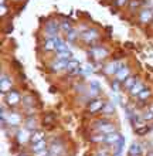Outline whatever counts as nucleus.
<instances>
[{"instance_id":"nucleus-1","label":"nucleus","mask_w":153,"mask_h":156,"mask_svg":"<svg viewBox=\"0 0 153 156\" xmlns=\"http://www.w3.org/2000/svg\"><path fill=\"white\" fill-rule=\"evenodd\" d=\"M96 129L99 131V133H105V135H108V133H112V132H116L115 131V125L112 122H109V121H106V119H101V121H96Z\"/></svg>"},{"instance_id":"nucleus-2","label":"nucleus","mask_w":153,"mask_h":156,"mask_svg":"<svg viewBox=\"0 0 153 156\" xmlns=\"http://www.w3.org/2000/svg\"><path fill=\"white\" fill-rule=\"evenodd\" d=\"M60 30V26L55 20H50L46 23V36L47 38H54L57 37V33Z\"/></svg>"},{"instance_id":"nucleus-3","label":"nucleus","mask_w":153,"mask_h":156,"mask_svg":"<svg viewBox=\"0 0 153 156\" xmlns=\"http://www.w3.org/2000/svg\"><path fill=\"white\" fill-rule=\"evenodd\" d=\"M20 101H21V95H20V92L16 90H10L7 92V95H6V102H7L9 105H17Z\"/></svg>"},{"instance_id":"nucleus-4","label":"nucleus","mask_w":153,"mask_h":156,"mask_svg":"<svg viewBox=\"0 0 153 156\" xmlns=\"http://www.w3.org/2000/svg\"><path fill=\"white\" fill-rule=\"evenodd\" d=\"M103 105H105V102H103L102 99H99V98L94 99V101H91L89 105H88V112H89V114H96V112L102 111Z\"/></svg>"},{"instance_id":"nucleus-5","label":"nucleus","mask_w":153,"mask_h":156,"mask_svg":"<svg viewBox=\"0 0 153 156\" xmlns=\"http://www.w3.org/2000/svg\"><path fill=\"white\" fill-rule=\"evenodd\" d=\"M6 122L10 126H19L21 123V115L19 112H9V115L6 116Z\"/></svg>"},{"instance_id":"nucleus-6","label":"nucleus","mask_w":153,"mask_h":156,"mask_svg":"<svg viewBox=\"0 0 153 156\" xmlns=\"http://www.w3.org/2000/svg\"><path fill=\"white\" fill-rule=\"evenodd\" d=\"M0 88H2V92L6 94L12 90V80L10 77H7L6 74H2V80H0Z\"/></svg>"},{"instance_id":"nucleus-7","label":"nucleus","mask_w":153,"mask_h":156,"mask_svg":"<svg viewBox=\"0 0 153 156\" xmlns=\"http://www.w3.org/2000/svg\"><path fill=\"white\" fill-rule=\"evenodd\" d=\"M108 50L105 48V47H102V45H96V47H94V48L91 50V55H94L95 58H105L108 57Z\"/></svg>"},{"instance_id":"nucleus-8","label":"nucleus","mask_w":153,"mask_h":156,"mask_svg":"<svg viewBox=\"0 0 153 156\" xmlns=\"http://www.w3.org/2000/svg\"><path fill=\"white\" fill-rule=\"evenodd\" d=\"M81 37H82V40L85 43H92L94 40H96V38L99 37V34H98L96 30H88V31L81 34Z\"/></svg>"},{"instance_id":"nucleus-9","label":"nucleus","mask_w":153,"mask_h":156,"mask_svg":"<svg viewBox=\"0 0 153 156\" xmlns=\"http://www.w3.org/2000/svg\"><path fill=\"white\" fill-rule=\"evenodd\" d=\"M139 20H141V23H150V21H153V10H150V9H145V10H142L141 16H139Z\"/></svg>"},{"instance_id":"nucleus-10","label":"nucleus","mask_w":153,"mask_h":156,"mask_svg":"<svg viewBox=\"0 0 153 156\" xmlns=\"http://www.w3.org/2000/svg\"><path fill=\"white\" fill-rule=\"evenodd\" d=\"M129 73H130V70H129V67H126V66H123L122 68H120L118 73H116V78L115 80H118L119 82H125V80L129 77Z\"/></svg>"},{"instance_id":"nucleus-11","label":"nucleus","mask_w":153,"mask_h":156,"mask_svg":"<svg viewBox=\"0 0 153 156\" xmlns=\"http://www.w3.org/2000/svg\"><path fill=\"white\" fill-rule=\"evenodd\" d=\"M122 67H123V64H122V62H116V61L115 62H111V64H109V66L105 68V73H106L108 75L116 74V73H118V71H119Z\"/></svg>"},{"instance_id":"nucleus-12","label":"nucleus","mask_w":153,"mask_h":156,"mask_svg":"<svg viewBox=\"0 0 153 156\" xmlns=\"http://www.w3.org/2000/svg\"><path fill=\"white\" fill-rule=\"evenodd\" d=\"M113 146H115V148H113V156H122V153H123V146H125L123 136H120L119 140H118Z\"/></svg>"},{"instance_id":"nucleus-13","label":"nucleus","mask_w":153,"mask_h":156,"mask_svg":"<svg viewBox=\"0 0 153 156\" xmlns=\"http://www.w3.org/2000/svg\"><path fill=\"white\" fill-rule=\"evenodd\" d=\"M17 139H19L20 144H26L29 139H31V136H30V131L29 129H21V131H19V133H17Z\"/></svg>"},{"instance_id":"nucleus-14","label":"nucleus","mask_w":153,"mask_h":156,"mask_svg":"<svg viewBox=\"0 0 153 156\" xmlns=\"http://www.w3.org/2000/svg\"><path fill=\"white\" fill-rule=\"evenodd\" d=\"M143 90H145L143 82H142V81H137L136 84H135V85H133L132 88L129 90V92H130V95H132V97H135V95H139V94H141Z\"/></svg>"},{"instance_id":"nucleus-15","label":"nucleus","mask_w":153,"mask_h":156,"mask_svg":"<svg viewBox=\"0 0 153 156\" xmlns=\"http://www.w3.org/2000/svg\"><path fill=\"white\" fill-rule=\"evenodd\" d=\"M120 135L118 133V132H112V133H108L106 138H105V144L108 145H115L118 140H119Z\"/></svg>"},{"instance_id":"nucleus-16","label":"nucleus","mask_w":153,"mask_h":156,"mask_svg":"<svg viewBox=\"0 0 153 156\" xmlns=\"http://www.w3.org/2000/svg\"><path fill=\"white\" fill-rule=\"evenodd\" d=\"M136 82H137V78H136V77H133V75H129V77L125 80V82H123V88L129 91L133 85H135V84H136Z\"/></svg>"},{"instance_id":"nucleus-17","label":"nucleus","mask_w":153,"mask_h":156,"mask_svg":"<svg viewBox=\"0 0 153 156\" xmlns=\"http://www.w3.org/2000/svg\"><path fill=\"white\" fill-rule=\"evenodd\" d=\"M150 129H152V128H150L149 125H146V123H143V125H141V126L135 128V132H136V135L143 136V135H146V133H149Z\"/></svg>"},{"instance_id":"nucleus-18","label":"nucleus","mask_w":153,"mask_h":156,"mask_svg":"<svg viewBox=\"0 0 153 156\" xmlns=\"http://www.w3.org/2000/svg\"><path fill=\"white\" fill-rule=\"evenodd\" d=\"M43 149H47V142L46 140H40V142H37V144H33V146H31V151H33L34 153L40 152V151H43Z\"/></svg>"},{"instance_id":"nucleus-19","label":"nucleus","mask_w":153,"mask_h":156,"mask_svg":"<svg viewBox=\"0 0 153 156\" xmlns=\"http://www.w3.org/2000/svg\"><path fill=\"white\" fill-rule=\"evenodd\" d=\"M103 114V115H112L113 112H115V108H113V105H112L111 102H106L105 105H103L102 111H101Z\"/></svg>"},{"instance_id":"nucleus-20","label":"nucleus","mask_w":153,"mask_h":156,"mask_svg":"<svg viewBox=\"0 0 153 156\" xmlns=\"http://www.w3.org/2000/svg\"><path fill=\"white\" fill-rule=\"evenodd\" d=\"M129 155L130 156H139L141 155V145L139 144H132V146L129 148Z\"/></svg>"},{"instance_id":"nucleus-21","label":"nucleus","mask_w":153,"mask_h":156,"mask_svg":"<svg viewBox=\"0 0 153 156\" xmlns=\"http://www.w3.org/2000/svg\"><path fill=\"white\" fill-rule=\"evenodd\" d=\"M40 140H44V133H43L41 131H36L33 135H31V142H33V144H37Z\"/></svg>"},{"instance_id":"nucleus-22","label":"nucleus","mask_w":153,"mask_h":156,"mask_svg":"<svg viewBox=\"0 0 153 156\" xmlns=\"http://www.w3.org/2000/svg\"><path fill=\"white\" fill-rule=\"evenodd\" d=\"M57 58L58 60H67V61H70V60H72V53H71L70 50L64 51V53H58Z\"/></svg>"},{"instance_id":"nucleus-23","label":"nucleus","mask_w":153,"mask_h":156,"mask_svg":"<svg viewBox=\"0 0 153 156\" xmlns=\"http://www.w3.org/2000/svg\"><path fill=\"white\" fill-rule=\"evenodd\" d=\"M67 64H68L67 60H58L57 58V62H54L53 67L55 70H62V68H67Z\"/></svg>"},{"instance_id":"nucleus-24","label":"nucleus","mask_w":153,"mask_h":156,"mask_svg":"<svg viewBox=\"0 0 153 156\" xmlns=\"http://www.w3.org/2000/svg\"><path fill=\"white\" fill-rule=\"evenodd\" d=\"M150 94H152V91H150L149 88H145V90L142 91L141 94L137 95V98H139V101H146V99L150 97Z\"/></svg>"},{"instance_id":"nucleus-25","label":"nucleus","mask_w":153,"mask_h":156,"mask_svg":"<svg viewBox=\"0 0 153 156\" xmlns=\"http://www.w3.org/2000/svg\"><path fill=\"white\" fill-rule=\"evenodd\" d=\"M37 126V123H36V119L33 118H29L26 121V129H29V131H34Z\"/></svg>"},{"instance_id":"nucleus-26","label":"nucleus","mask_w":153,"mask_h":156,"mask_svg":"<svg viewBox=\"0 0 153 156\" xmlns=\"http://www.w3.org/2000/svg\"><path fill=\"white\" fill-rule=\"evenodd\" d=\"M60 151H62V144H61V142H57V144L54 142V144L50 146V152L51 153H57V155H58V152H60Z\"/></svg>"},{"instance_id":"nucleus-27","label":"nucleus","mask_w":153,"mask_h":156,"mask_svg":"<svg viewBox=\"0 0 153 156\" xmlns=\"http://www.w3.org/2000/svg\"><path fill=\"white\" fill-rule=\"evenodd\" d=\"M23 104H24V107H33L34 104V99L31 95H26L24 98H23Z\"/></svg>"},{"instance_id":"nucleus-28","label":"nucleus","mask_w":153,"mask_h":156,"mask_svg":"<svg viewBox=\"0 0 153 156\" xmlns=\"http://www.w3.org/2000/svg\"><path fill=\"white\" fill-rule=\"evenodd\" d=\"M105 138H106L105 133H98V135L91 136V140L92 142H105Z\"/></svg>"},{"instance_id":"nucleus-29","label":"nucleus","mask_w":153,"mask_h":156,"mask_svg":"<svg viewBox=\"0 0 153 156\" xmlns=\"http://www.w3.org/2000/svg\"><path fill=\"white\" fill-rule=\"evenodd\" d=\"M44 48H46V50H55V43H54V38H47L46 44H44Z\"/></svg>"},{"instance_id":"nucleus-30","label":"nucleus","mask_w":153,"mask_h":156,"mask_svg":"<svg viewBox=\"0 0 153 156\" xmlns=\"http://www.w3.org/2000/svg\"><path fill=\"white\" fill-rule=\"evenodd\" d=\"M77 36H78V33H77V31H75L74 29L71 30V31H68V33H67V38H68V41H74Z\"/></svg>"},{"instance_id":"nucleus-31","label":"nucleus","mask_w":153,"mask_h":156,"mask_svg":"<svg viewBox=\"0 0 153 156\" xmlns=\"http://www.w3.org/2000/svg\"><path fill=\"white\" fill-rule=\"evenodd\" d=\"M142 119H143V121H150V119H153V112L150 111H145L143 112V115H142Z\"/></svg>"},{"instance_id":"nucleus-32","label":"nucleus","mask_w":153,"mask_h":156,"mask_svg":"<svg viewBox=\"0 0 153 156\" xmlns=\"http://www.w3.org/2000/svg\"><path fill=\"white\" fill-rule=\"evenodd\" d=\"M61 29L64 30V31H65V33H68V31H71V26H70V23H68V21H62L61 23Z\"/></svg>"},{"instance_id":"nucleus-33","label":"nucleus","mask_w":153,"mask_h":156,"mask_svg":"<svg viewBox=\"0 0 153 156\" xmlns=\"http://www.w3.org/2000/svg\"><path fill=\"white\" fill-rule=\"evenodd\" d=\"M141 4H142V0H130V7H135V9H136V7H139V6H141Z\"/></svg>"},{"instance_id":"nucleus-34","label":"nucleus","mask_w":153,"mask_h":156,"mask_svg":"<svg viewBox=\"0 0 153 156\" xmlns=\"http://www.w3.org/2000/svg\"><path fill=\"white\" fill-rule=\"evenodd\" d=\"M48 152H50V151L43 149V151H40V152H36V156H47V155H48Z\"/></svg>"},{"instance_id":"nucleus-35","label":"nucleus","mask_w":153,"mask_h":156,"mask_svg":"<svg viewBox=\"0 0 153 156\" xmlns=\"http://www.w3.org/2000/svg\"><path fill=\"white\" fill-rule=\"evenodd\" d=\"M112 85H113V91H116V92L119 91V81H118V80H115Z\"/></svg>"},{"instance_id":"nucleus-36","label":"nucleus","mask_w":153,"mask_h":156,"mask_svg":"<svg viewBox=\"0 0 153 156\" xmlns=\"http://www.w3.org/2000/svg\"><path fill=\"white\" fill-rule=\"evenodd\" d=\"M91 67L92 66H85V67H84V73H85V74H91V73H92Z\"/></svg>"},{"instance_id":"nucleus-37","label":"nucleus","mask_w":153,"mask_h":156,"mask_svg":"<svg viewBox=\"0 0 153 156\" xmlns=\"http://www.w3.org/2000/svg\"><path fill=\"white\" fill-rule=\"evenodd\" d=\"M54 119H55V116H54V115H48L46 119H44V122H46V123H50V122H53Z\"/></svg>"},{"instance_id":"nucleus-38","label":"nucleus","mask_w":153,"mask_h":156,"mask_svg":"<svg viewBox=\"0 0 153 156\" xmlns=\"http://www.w3.org/2000/svg\"><path fill=\"white\" fill-rule=\"evenodd\" d=\"M125 3H126V0H115V4L116 6H119V7H122Z\"/></svg>"},{"instance_id":"nucleus-39","label":"nucleus","mask_w":153,"mask_h":156,"mask_svg":"<svg viewBox=\"0 0 153 156\" xmlns=\"http://www.w3.org/2000/svg\"><path fill=\"white\" fill-rule=\"evenodd\" d=\"M6 14V6H4V3H2V16H4Z\"/></svg>"},{"instance_id":"nucleus-40","label":"nucleus","mask_w":153,"mask_h":156,"mask_svg":"<svg viewBox=\"0 0 153 156\" xmlns=\"http://www.w3.org/2000/svg\"><path fill=\"white\" fill-rule=\"evenodd\" d=\"M47 156H58V155H57V153H51V152H48V155H47Z\"/></svg>"},{"instance_id":"nucleus-41","label":"nucleus","mask_w":153,"mask_h":156,"mask_svg":"<svg viewBox=\"0 0 153 156\" xmlns=\"http://www.w3.org/2000/svg\"><path fill=\"white\" fill-rule=\"evenodd\" d=\"M148 156H153V151H150V152L148 153Z\"/></svg>"},{"instance_id":"nucleus-42","label":"nucleus","mask_w":153,"mask_h":156,"mask_svg":"<svg viewBox=\"0 0 153 156\" xmlns=\"http://www.w3.org/2000/svg\"><path fill=\"white\" fill-rule=\"evenodd\" d=\"M20 156H27V155H20Z\"/></svg>"},{"instance_id":"nucleus-43","label":"nucleus","mask_w":153,"mask_h":156,"mask_svg":"<svg viewBox=\"0 0 153 156\" xmlns=\"http://www.w3.org/2000/svg\"><path fill=\"white\" fill-rule=\"evenodd\" d=\"M101 156H103V155H101Z\"/></svg>"},{"instance_id":"nucleus-44","label":"nucleus","mask_w":153,"mask_h":156,"mask_svg":"<svg viewBox=\"0 0 153 156\" xmlns=\"http://www.w3.org/2000/svg\"><path fill=\"white\" fill-rule=\"evenodd\" d=\"M152 129H153V128H152Z\"/></svg>"}]
</instances>
